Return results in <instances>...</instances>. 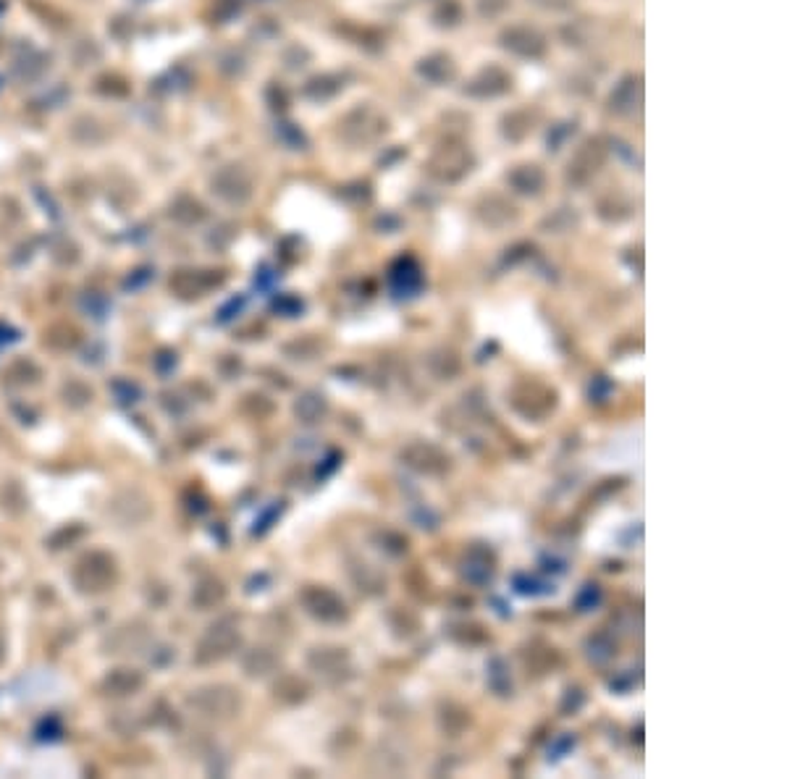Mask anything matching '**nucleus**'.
<instances>
[{"label": "nucleus", "instance_id": "f257e3e1", "mask_svg": "<svg viewBox=\"0 0 787 779\" xmlns=\"http://www.w3.org/2000/svg\"><path fill=\"white\" fill-rule=\"evenodd\" d=\"M470 166H472V155H470L467 144L444 142L438 144L436 150L431 152L426 169H428V173H431L434 179H438V181L452 184V181H460V179L470 171Z\"/></svg>", "mask_w": 787, "mask_h": 779}, {"label": "nucleus", "instance_id": "f3484780", "mask_svg": "<svg viewBox=\"0 0 787 779\" xmlns=\"http://www.w3.org/2000/svg\"><path fill=\"white\" fill-rule=\"evenodd\" d=\"M601 601V593H599V585H585L583 596L578 599V606H581V611H588V609H593V606Z\"/></svg>", "mask_w": 787, "mask_h": 779}, {"label": "nucleus", "instance_id": "dca6fc26", "mask_svg": "<svg viewBox=\"0 0 787 779\" xmlns=\"http://www.w3.org/2000/svg\"><path fill=\"white\" fill-rule=\"evenodd\" d=\"M515 585H517V591H520L523 596H538V593H549V591H541V582H538V580H533V577L517 575L515 577Z\"/></svg>", "mask_w": 787, "mask_h": 779}, {"label": "nucleus", "instance_id": "ddd939ff", "mask_svg": "<svg viewBox=\"0 0 787 779\" xmlns=\"http://www.w3.org/2000/svg\"><path fill=\"white\" fill-rule=\"evenodd\" d=\"M417 74L431 85H446V82H452L457 77V66L449 56L434 53V56H426L417 60Z\"/></svg>", "mask_w": 787, "mask_h": 779}, {"label": "nucleus", "instance_id": "7ed1b4c3", "mask_svg": "<svg viewBox=\"0 0 787 779\" xmlns=\"http://www.w3.org/2000/svg\"><path fill=\"white\" fill-rule=\"evenodd\" d=\"M604 160H607V147H604V142H601V140H585V142L578 147V152L572 155V160H570L567 181L583 187V184H588L596 173L601 171Z\"/></svg>", "mask_w": 787, "mask_h": 779}, {"label": "nucleus", "instance_id": "423d86ee", "mask_svg": "<svg viewBox=\"0 0 787 779\" xmlns=\"http://www.w3.org/2000/svg\"><path fill=\"white\" fill-rule=\"evenodd\" d=\"M389 284L397 297H415L423 289V268L415 258H399L389 270Z\"/></svg>", "mask_w": 787, "mask_h": 779}, {"label": "nucleus", "instance_id": "2eb2a0df", "mask_svg": "<svg viewBox=\"0 0 787 779\" xmlns=\"http://www.w3.org/2000/svg\"><path fill=\"white\" fill-rule=\"evenodd\" d=\"M323 412H325V402H323V397H316V394H307L305 399H299V404H297V415L305 423H316Z\"/></svg>", "mask_w": 787, "mask_h": 779}, {"label": "nucleus", "instance_id": "6ab92c4d", "mask_svg": "<svg viewBox=\"0 0 787 779\" xmlns=\"http://www.w3.org/2000/svg\"><path fill=\"white\" fill-rule=\"evenodd\" d=\"M530 3H535L544 11H567L575 5V0H530Z\"/></svg>", "mask_w": 787, "mask_h": 779}, {"label": "nucleus", "instance_id": "9d476101", "mask_svg": "<svg viewBox=\"0 0 787 779\" xmlns=\"http://www.w3.org/2000/svg\"><path fill=\"white\" fill-rule=\"evenodd\" d=\"M239 643V633L236 628H210V633L205 635V640L200 643V662H213V659H224L232 654V648Z\"/></svg>", "mask_w": 787, "mask_h": 779}, {"label": "nucleus", "instance_id": "6e6552de", "mask_svg": "<svg viewBox=\"0 0 787 779\" xmlns=\"http://www.w3.org/2000/svg\"><path fill=\"white\" fill-rule=\"evenodd\" d=\"M643 103V85L641 77H625L619 85L614 87L609 95V108L619 115H636L641 111Z\"/></svg>", "mask_w": 787, "mask_h": 779}, {"label": "nucleus", "instance_id": "f8f14e48", "mask_svg": "<svg viewBox=\"0 0 787 779\" xmlns=\"http://www.w3.org/2000/svg\"><path fill=\"white\" fill-rule=\"evenodd\" d=\"M226 173L232 176V181H226V179L218 173V179L213 181L215 192H218L224 200H229V202L247 200V197L252 195V181H250V176L242 171L239 166H229V169H226Z\"/></svg>", "mask_w": 787, "mask_h": 779}, {"label": "nucleus", "instance_id": "f03ea898", "mask_svg": "<svg viewBox=\"0 0 787 779\" xmlns=\"http://www.w3.org/2000/svg\"><path fill=\"white\" fill-rule=\"evenodd\" d=\"M501 48L512 56L525 58V60H535V58L546 56V37L535 27L527 24H512L501 32L499 37Z\"/></svg>", "mask_w": 787, "mask_h": 779}, {"label": "nucleus", "instance_id": "9b49d317", "mask_svg": "<svg viewBox=\"0 0 787 779\" xmlns=\"http://www.w3.org/2000/svg\"><path fill=\"white\" fill-rule=\"evenodd\" d=\"M509 187L517 192V195H525V197H535L544 192L546 187V173L541 166L535 163H523V166H515L509 176H507Z\"/></svg>", "mask_w": 787, "mask_h": 779}, {"label": "nucleus", "instance_id": "4468645a", "mask_svg": "<svg viewBox=\"0 0 787 779\" xmlns=\"http://www.w3.org/2000/svg\"><path fill=\"white\" fill-rule=\"evenodd\" d=\"M462 573H465V577L470 580V582L483 585V582H489V580L494 577V559H491L486 551L472 548V551L465 556Z\"/></svg>", "mask_w": 787, "mask_h": 779}, {"label": "nucleus", "instance_id": "a211bd4d", "mask_svg": "<svg viewBox=\"0 0 787 779\" xmlns=\"http://www.w3.org/2000/svg\"><path fill=\"white\" fill-rule=\"evenodd\" d=\"M507 5H509V0H478V8L483 16H499Z\"/></svg>", "mask_w": 787, "mask_h": 779}, {"label": "nucleus", "instance_id": "20e7f679", "mask_svg": "<svg viewBox=\"0 0 787 779\" xmlns=\"http://www.w3.org/2000/svg\"><path fill=\"white\" fill-rule=\"evenodd\" d=\"M302 601H305V606H307V611L316 617V619H321V622H342L344 617H347V606H344V601L334 593V591H328V588H318V585H313L310 591H305V596H302Z\"/></svg>", "mask_w": 787, "mask_h": 779}, {"label": "nucleus", "instance_id": "1a4fd4ad", "mask_svg": "<svg viewBox=\"0 0 787 779\" xmlns=\"http://www.w3.org/2000/svg\"><path fill=\"white\" fill-rule=\"evenodd\" d=\"M352 129H357L360 134L354 137V144H365V142H373V140H379L380 134H386V118L380 114H376L373 108H357L354 114H350V118H347V124H344V132H352Z\"/></svg>", "mask_w": 787, "mask_h": 779}, {"label": "nucleus", "instance_id": "0eeeda50", "mask_svg": "<svg viewBox=\"0 0 787 779\" xmlns=\"http://www.w3.org/2000/svg\"><path fill=\"white\" fill-rule=\"evenodd\" d=\"M402 457L417 472L438 475V472L449 470V457L438 446H434V444H412V446H407V452H402Z\"/></svg>", "mask_w": 787, "mask_h": 779}, {"label": "nucleus", "instance_id": "39448f33", "mask_svg": "<svg viewBox=\"0 0 787 779\" xmlns=\"http://www.w3.org/2000/svg\"><path fill=\"white\" fill-rule=\"evenodd\" d=\"M509 89H512V77L501 66H486L467 82L465 95L486 100V97H499Z\"/></svg>", "mask_w": 787, "mask_h": 779}]
</instances>
